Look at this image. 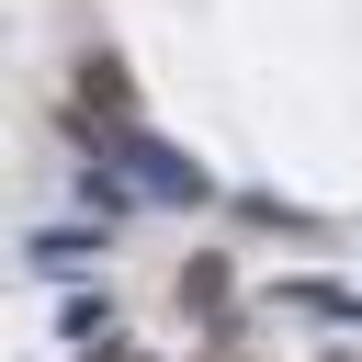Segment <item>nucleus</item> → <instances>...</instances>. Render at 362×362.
Here are the masks:
<instances>
[{"mask_svg": "<svg viewBox=\"0 0 362 362\" xmlns=\"http://www.w3.org/2000/svg\"><path fill=\"white\" fill-rule=\"evenodd\" d=\"M113 147H124V158H136V181H147V192H158V204H192V192H204V170H181V158H170V147H158V136H124V124H113Z\"/></svg>", "mask_w": 362, "mask_h": 362, "instance_id": "obj_1", "label": "nucleus"}, {"mask_svg": "<svg viewBox=\"0 0 362 362\" xmlns=\"http://www.w3.org/2000/svg\"><path fill=\"white\" fill-rule=\"evenodd\" d=\"M79 260H90V238H68V226H57V238H34V272H79Z\"/></svg>", "mask_w": 362, "mask_h": 362, "instance_id": "obj_2", "label": "nucleus"}]
</instances>
